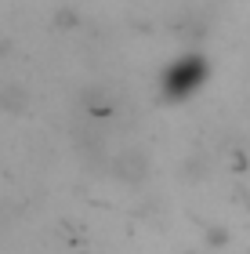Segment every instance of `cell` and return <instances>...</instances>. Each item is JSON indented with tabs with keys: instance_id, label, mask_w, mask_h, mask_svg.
Here are the masks:
<instances>
[{
	"instance_id": "6da1fadb",
	"label": "cell",
	"mask_w": 250,
	"mask_h": 254,
	"mask_svg": "<svg viewBox=\"0 0 250 254\" xmlns=\"http://www.w3.org/2000/svg\"><path fill=\"white\" fill-rule=\"evenodd\" d=\"M207 76V69H203V62L200 59H181V62H174L167 69V91L174 98H185V95H192V91L200 87V80Z\"/></svg>"
}]
</instances>
